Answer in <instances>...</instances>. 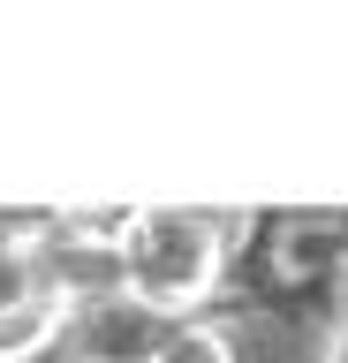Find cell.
I'll use <instances>...</instances> for the list:
<instances>
[{"label":"cell","instance_id":"obj_1","mask_svg":"<svg viewBox=\"0 0 348 363\" xmlns=\"http://www.w3.org/2000/svg\"><path fill=\"white\" fill-rule=\"evenodd\" d=\"M228 272V227L189 204H144L121 220V295L159 318H189Z\"/></svg>","mask_w":348,"mask_h":363},{"label":"cell","instance_id":"obj_2","mask_svg":"<svg viewBox=\"0 0 348 363\" xmlns=\"http://www.w3.org/2000/svg\"><path fill=\"white\" fill-rule=\"evenodd\" d=\"M182 318H159L137 295H99V303H76L69 333H61V363H159L167 333Z\"/></svg>","mask_w":348,"mask_h":363},{"label":"cell","instance_id":"obj_3","mask_svg":"<svg viewBox=\"0 0 348 363\" xmlns=\"http://www.w3.org/2000/svg\"><path fill=\"white\" fill-rule=\"evenodd\" d=\"M53 227L61 220H0V333H16L30 311L61 303L46 288V257H38V242H46Z\"/></svg>","mask_w":348,"mask_h":363},{"label":"cell","instance_id":"obj_4","mask_svg":"<svg viewBox=\"0 0 348 363\" xmlns=\"http://www.w3.org/2000/svg\"><path fill=\"white\" fill-rule=\"evenodd\" d=\"M159 363H242L235 356V340L212 325V318H182L174 333H167V348H159Z\"/></svg>","mask_w":348,"mask_h":363},{"label":"cell","instance_id":"obj_5","mask_svg":"<svg viewBox=\"0 0 348 363\" xmlns=\"http://www.w3.org/2000/svg\"><path fill=\"white\" fill-rule=\"evenodd\" d=\"M318 363H348V318L333 325V340H325V356H318Z\"/></svg>","mask_w":348,"mask_h":363},{"label":"cell","instance_id":"obj_6","mask_svg":"<svg viewBox=\"0 0 348 363\" xmlns=\"http://www.w3.org/2000/svg\"><path fill=\"white\" fill-rule=\"evenodd\" d=\"M0 363H23V356H8V348H0Z\"/></svg>","mask_w":348,"mask_h":363}]
</instances>
